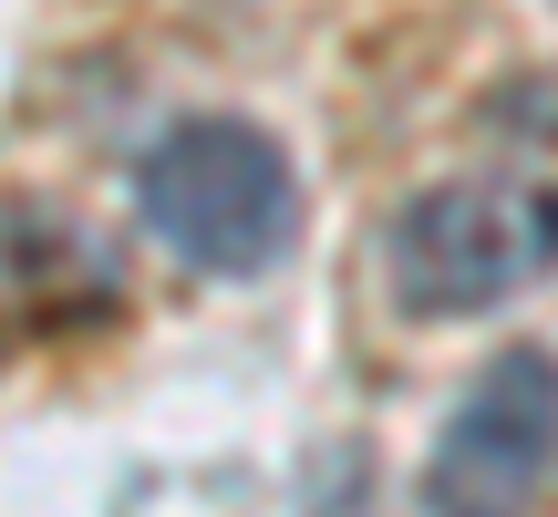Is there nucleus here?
<instances>
[{
  "instance_id": "nucleus-1",
  "label": "nucleus",
  "mask_w": 558,
  "mask_h": 517,
  "mask_svg": "<svg viewBox=\"0 0 558 517\" xmlns=\"http://www.w3.org/2000/svg\"><path fill=\"white\" fill-rule=\"evenodd\" d=\"M135 218L156 228L186 269L248 279V269H269V258L290 249L300 177H290V156H279L259 124L197 115V124H177V135L145 145V166H135Z\"/></svg>"
},
{
  "instance_id": "nucleus-2",
  "label": "nucleus",
  "mask_w": 558,
  "mask_h": 517,
  "mask_svg": "<svg viewBox=\"0 0 558 517\" xmlns=\"http://www.w3.org/2000/svg\"><path fill=\"white\" fill-rule=\"evenodd\" d=\"M558 269V187L527 177H445L383 239V279L414 321H465L538 290Z\"/></svg>"
},
{
  "instance_id": "nucleus-3",
  "label": "nucleus",
  "mask_w": 558,
  "mask_h": 517,
  "mask_svg": "<svg viewBox=\"0 0 558 517\" xmlns=\"http://www.w3.org/2000/svg\"><path fill=\"white\" fill-rule=\"evenodd\" d=\"M548 466H558V352L507 341L476 373V394L445 414L424 497H435V517H527Z\"/></svg>"
},
{
  "instance_id": "nucleus-4",
  "label": "nucleus",
  "mask_w": 558,
  "mask_h": 517,
  "mask_svg": "<svg viewBox=\"0 0 558 517\" xmlns=\"http://www.w3.org/2000/svg\"><path fill=\"white\" fill-rule=\"evenodd\" d=\"M373 507V486H362V456H331V497H320L311 517H362Z\"/></svg>"
}]
</instances>
